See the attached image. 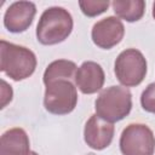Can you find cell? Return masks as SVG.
I'll list each match as a JSON object with an SVG mask.
<instances>
[{
	"label": "cell",
	"instance_id": "18",
	"mask_svg": "<svg viewBox=\"0 0 155 155\" xmlns=\"http://www.w3.org/2000/svg\"><path fill=\"white\" fill-rule=\"evenodd\" d=\"M29 155H39L38 153H35V151H30V154Z\"/></svg>",
	"mask_w": 155,
	"mask_h": 155
},
{
	"label": "cell",
	"instance_id": "1",
	"mask_svg": "<svg viewBox=\"0 0 155 155\" xmlns=\"http://www.w3.org/2000/svg\"><path fill=\"white\" fill-rule=\"evenodd\" d=\"M73 17L68 10L61 6L46 8L36 25V40L41 45L51 46L63 42L73 30Z\"/></svg>",
	"mask_w": 155,
	"mask_h": 155
},
{
	"label": "cell",
	"instance_id": "14",
	"mask_svg": "<svg viewBox=\"0 0 155 155\" xmlns=\"http://www.w3.org/2000/svg\"><path fill=\"white\" fill-rule=\"evenodd\" d=\"M110 2L108 0H80L79 6L81 12L87 17H97L105 12Z\"/></svg>",
	"mask_w": 155,
	"mask_h": 155
},
{
	"label": "cell",
	"instance_id": "10",
	"mask_svg": "<svg viewBox=\"0 0 155 155\" xmlns=\"http://www.w3.org/2000/svg\"><path fill=\"white\" fill-rule=\"evenodd\" d=\"M105 74L101 64L93 61L84 62L76 70L74 82L84 94H93L102 90Z\"/></svg>",
	"mask_w": 155,
	"mask_h": 155
},
{
	"label": "cell",
	"instance_id": "6",
	"mask_svg": "<svg viewBox=\"0 0 155 155\" xmlns=\"http://www.w3.org/2000/svg\"><path fill=\"white\" fill-rule=\"evenodd\" d=\"M119 145L122 155H154L155 136L144 124H130L124 128Z\"/></svg>",
	"mask_w": 155,
	"mask_h": 155
},
{
	"label": "cell",
	"instance_id": "8",
	"mask_svg": "<svg viewBox=\"0 0 155 155\" xmlns=\"http://www.w3.org/2000/svg\"><path fill=\"white\" fill-rule=\"evenodd\" d=\"M114 132L115 127L111 122H108L93 114L85 124L84 140L91 149L103 150L113 142Z\"/></svg>",
	"mask_w": 155,
	"mask_h": 155
},
{
	"label": "cell",
	"instance_id": "3",
	"mask_svg": "<svg viewBox=\"0 0 155 155\" xmlns=\"http://www.w3.org/2000/svg\"><path fill=\"white\" fill-rule=\"evenodd\" d=\"M132 109V93L125 86H110L101 91L96 102V115L108 122L125 119Z\"/></svg>",
	"mask_w": 155,
	"mask_h": 155
},
{
	"label": "cell",
	"instance_id": "11",
	"mask_svg": "<svg viewBox=\"0 0 155 155\" xmlns=\"http://www.w3.org/2000/svg\"><path fill=\"white\" fill-rule=\"evenodd\" d=\"M30 140L21 127L5 131L0 139V155H29Z\"/></svg>",
	"mask_w": 155,
	"mask_h": 155
},
{
	"label": "cell",
	"instance_id": "12",
	"mask_svg": "<svg viewBox=\"0 0 155 155\" xmlns=\"http://www.w3.org/2000/svg\"><path fill=\"white\" fill-rule=\"evenodd\" d=\"M76 70L78 67L73 61L56 59L46 67L42 81L45 85H47L56 80H74Z\"/></svg>",
	"mask_w": 155,
	"mask_h": 155
},
{
	"label": "cell",
	"instance_id": "2",
	"mask_svg": "<svg viewBox=\"0 0 155 155\" xmlns=\"http://www.w3.org/2000/svg\"><path fill=\"white\" fill-rule=\"evenodd\" d=\"M36 64V56L28 47L6 40L0 41V70L13 81L31 76Z\"/></svg>",
	"mask_w": 155,
	"mask_h": 155
},
{
	"label": "cell",
	"instance_id": "4",
	"mask_svg": "<svg viewBox=\"0 0 155 155\" xmlns=\"http://www.w3.org/2000/svg\"><path fill=\"white\" fill-rule=\"evenodd\" d=\"M147 71V59L137 48L124 50L119 53L114 63L115 76L125 87H134L142 84Z\"/></svg>",
	"mask_w": 155,
	"mask_h": 155
},
{
	"label": "cell",
	"instance_id": "15",
	"mask_svg": "<svg viewBox=\"0 0 155 155\" xmlns=\"http://www.w3.org/2000/svg\"><path fill=\"white\" fill-rule=\"evenodd\" d=\"M142 108L151 114H155V82L149 84L140 96Z\"/></svg>",
	"mask_w": 155,
	"mask_h": 155
},
{
	"label": "cell",
	"instance_id": "17",
	"mask_svg": "<svg viewBox=\"0 0 155 155\" xmlns=\"http://www.w3.org/2000/svg\"><path fill=\"white\" fill-rule=\"evenodd\" d=\"M153 17H154V19H155V2L153 4Z\"/></svg>",
	"mask_w": 155,
	"mask_h": 155
},
{
	"label": "cell",
	"instance_id": "16",
	"mask_svg": "<svg viewBox=\"0 0 155 155\" xmlns=\"http://www.w3.org/2000/svg\"><path fill=\"white\" fill-rule=\"evenodd\" d=\"M13 91L12 87L2 79L1 80V108H5L12 101Z\"/></svg>",
	"mask_w": 155,
	"mask_h": 155
},
{
	"label": "cell",
	"instance_id": "13",
	"mask_svg": "<svg viewBox=\"0 0 155 155\" xmlns=\"http://www.w3.org/2000/svg\"><path fill=\"white\" fill-rule=\"evenodd\" d=\"M111 6L117 18L130 23L139 21L145 12V1L143 0H114Z\"/></svg>",
	"mask_w": 155,
	"mask_h": 155
},
{
	"label": "cell",
	"instance_id": "7",
	"mask_svg": "<svg viewBox=\"0 0 155 155\" xmlns=\"http://www.w3.org/2000/svg\"><path fill=\"white\" fill-rule=\"evenodd\" d=\"M125 35V27L120 18L109 16L93 24L91 38L96 46L103 50H110L121 42Z\"/></svg>",
	"mask_w": 155,
	"mask_h": 155
},
{
	"label": "cell",
	"instance_id": "5",
	"mask_svg": "<svg viewBox=\"0 0 155 155\" xmlns=\"http://www.w3.org/2000/svg\"><path fill=\"white\" fill-rule=\"evenodd\" d=\"M44 107L53 115H67L78 104V91L73 80H56L45 85Z\"/></svg>",
	"mask_w": 155,
	"mask_h": 155
},
{
	"label": "cell",
	"instance_id": "9",
	"mask_svg": "<svg viewBox=\"0 0 155 155\" xmlns=\"http://www.w3.org/2000/svg\"><path fill=\"white\" fill-rule=\"evenodd\" d=\"M36 13V6L31 1L12 2L4 15V27L10 33H23L33 23Z\"/></svg>",
	"mask_w": 155,
	"mask_h": 155
}]
</instances>
